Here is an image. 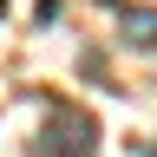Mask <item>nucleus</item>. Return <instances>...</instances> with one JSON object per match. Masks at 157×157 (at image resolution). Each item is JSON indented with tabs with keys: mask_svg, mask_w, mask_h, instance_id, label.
Listing matches in <instances>:
<instances>
[{
	"mask_svg": "<svg viewBox=\"0 0 157 157\" xmlns=\"http://www.w3.org/2000/svg\"><path fill=\"white\" fill-rule=\"evenodd\" d=\"M98 151V124L92 118H52V131H39L33 137V157H92Z\"/></svg>",
	"mask_w": 157,
	"mask_h": 157,
	"instance_id": "nucleus-1",
	"label": "nucleus"
},
{
	"mask_svg": "<svg viewBox=\"0 0 157 157\" xmlns=\"http://www.w3.org/2000/svg\"><path fill=\"white\" fill-rule=\"evenodd\" d=\"M118 33H124V46H137V52H151V46H157V7H131Z\"/></svg>",
	"mask_w": 157,
	"mask_h": 157,
	"instance_id": "nucleus-2",
	"label": "nucleus"
},
{
	"mask_svg": "<svg viewBox=\"0 0 157 157\" xmlns=\"http://www.w3.org/2000/svg\"><path fill=\"white\" fill-rule=\"evenodd\" d=\"M144 157H157V144H144Z\"/></svg>",
	"mask_w": 157,
	"mask_h": 157,
	"instance_id": "nucleus-3",
	"label": "nucleus"
},
{
	"mask_svg": "<svg viewBox=\"0 0 157 157\" xmlns=\"http://www.w3.org/2000/svg\"><path fill=\"white\" fill-rule=\"evenodd\" d=\"M0 13H7V0H0Z\"/></svg>",
	"mask_w": 157,
	"mask_h": 157,
	"instance_id": "nucleus-4",
	"label": "nucleus"
}]
</instances>
